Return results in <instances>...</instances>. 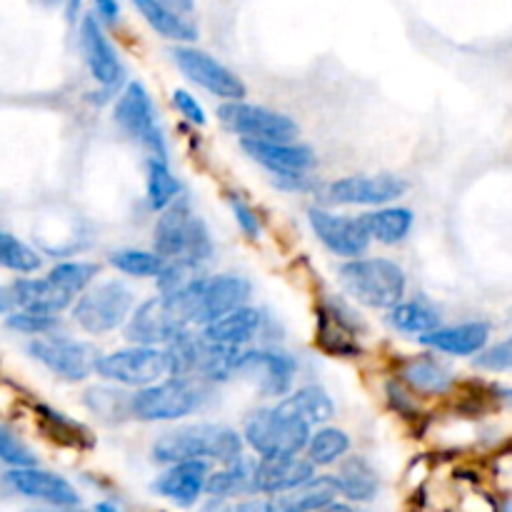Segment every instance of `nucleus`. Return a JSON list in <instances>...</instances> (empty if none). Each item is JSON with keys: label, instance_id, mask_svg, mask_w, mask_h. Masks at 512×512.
I'll use <instances>...</instances> for the list:
<instances>
[{"label": "nucleus", "instance_id": "nucleus-1", "mask_svg": "<svg viewBox=\"0 0 512 512\" xmlns=\"http://www.w3.org/2000/svg\"><path fill=\"white\" fill-rule=\"evenodd\" d=\"M163 295L183 328H205L220 315L248 303L253 295V285L245 275L235 273L208 275V278L193 275L178 290Z\"/></svg>", "mask_w": 512, "mask_h": 512}, {"label": "nucleus", "instance_id": "nucleus-2", "mask_svg": "<svg viewBox=\"0 0 512 512\" xmlns=\"http://www.w3.org/2000/svg\"><path fill=\"white\" fill-rule=\"evenodd\" d=\"M153 250L165 263L183 265L190 273L203 268L213 258L215 245L208 225L193 213V205L185 195L160 210L153 228Z\"/></svg>", "mask_w": 512, "mask_h": 512}, {"label": "nucleus", "instance_id": "nucleus-3", "mask_svg": "<svg viewBox=\"0 0 512 512\" xmlns=\"http://www.w3.org/2000/svg\"><path fill=\"white\" fill-rule=\"evenodd\" d=\"M240 455H243V435L225 425H185L160 435L153 443V460L160 465H173L180 460H215L228 465Z\"/></svg>", "mask_w": 512, "mask_h": 512}, {"label": "nucleus", "instance_id": "nucleus-4", "mask_svg": "<svg viewBox=\"0 0 512 512\" xmlns=\"http://www.w3.org/2000/svg\"><path fill=\"white\" fill-rule=\"evenodd\" d=\"M210 393L208 383L185 375H165L153 385L130 393V418L143 423H170L198 413Z\"/></svg>", "mask_w": 512, "mask_h": 512}, {"label": "nucleus", "instance_id": "nucleus-5", "mask_svg": "<svg viewBox=\"0 0 512 512\" xmlns=\"http://www.w3.org/2000/svg\"><path fill=\"white\" fill-rule=\"evenodd\" d=\"M345 293L373 310H390L408 293L405 270L390 258H350L340 265Z\"/></svg>", "mask_w": 512, "mask_h": 512}, {"label": "nucleus", "instance_id": "nucleus-6", "mask_svg": "<svg viewBox=\"0 0 512 512\" xmlns=\"http://www.w3.org/2000/svg\"><path fill=\"white\" fill-rule=\"evenodd\" d=\"M240 350L243 348L213 343L203 333H193V328L183 330L173 343L165 345L170 363L168 375H185L208 385L225 383L235 378V360Z\"/></svg>", "mask_w": 512, "mask_h": 512}, {"label": "nucleus", "instance_id": "nucleus-7", "mask_svg": "<svg viewBox=\"0 0 512 512\" xmlns=\"http://www.w3.org/2000/svg\"><path fill=\"white\" fill-rule=\"evenodd\" d=\"M135 308V293L123 280H103L90 285L70 305L73 323L88 335H108L123 328Z\"/></svg>", "mask_w": 512, "mask_h": 512}, {"label": "nucleus", "instance_id": "nucleus-8", "mask_svg": "<svg viewBox=\"0 0 512 512\" xmlns=\"http://www.w3.org/2000/svg\"><path fill=\"white\" fill-rule=\"evenodd\" d=\"M310 428L305 420L285 413L280 405L260 408L245 420L243 440L260 455V458H285L300 455L308 445Z\"/></svg>", "mask_w": 512, "mask_h": 512}, {"label": "nucleus", "instance_id": "nucleus-9", "mask_svg": "<svg viewBox=\"0 0 512 512\" xmlns=\"http://www.w3.org/2000/svg\"><path fill=\"white\" fill-rule=\"evenodd\" d=\"M113 123L140 148L148 150L150 158L168 160V145H165L163 130L158 125V108L140 80H130L123 93L118 95L113 108Z\"/></svg>", "mask_w": 512, "mask_h": 512}, {"label": "nucleus", "instance_id": "nucleus-10", "mask_svg": "<svg viewBox=\"0 0 512 512\" xmlns=\"http://www.w3.org/2000/svg\"><path fill=\"white\" fill-rule=\"evenodd\" d=\"M170 373L168 353L165 348L155 345H130V348L113 350L108 355H100L95 363V375L120 388H145Z\"/></svg>", "mask_w": 512, "mask_h": 512}, {"label": "nucleus", "instance_id": "nucleus-11", "mask_svg": "<svg viewBox=\"0 0 512 512\" xmlns=\"http://www.w3.org/2000/svg\"><path fill=\"white\" fill-rule=\"evenodd\" d=\"M218 118L230 133L240 140H268V143H288L298 140L300 128L290 115L270 110L265 105L245 103V100H225L218 108Z\"/></svg>", "mask_w": 512, "mask_h": 512}, {"label": "nucleus", "instance_id": "nucleus-12", "mask_svg": "<svg viewBox=\"0 0 512 512\" xmlns=\"http://www.w3.org/2000/svg\"><path fill=\"white\" fill-rule=\"evenodd\" d=\"M30 358L38 360L43 368H48L55 378L65 383H83L85 378L95 373L100 353L93 343L68 338L65 333L48 335V338H33L28 343Z\"/></svg>", "mask_w": 512, "mask_h": 512}, {"label": "nucleus", "instance_id": "nucleus-13", "mask_svg": "<svg viewBox=\"0 0 512 512\" xmlns=\"http://www.w3.org/2000/svg\"><path fill=\"white\" fill-rule=\"evenodd\" d=\"M295 375H298V360L285 350L243 348L235 360V378L253 383L263 398H285L293 390Z\"/></svg>", "mask_w": 512, "mask_h": 512}, {"label": "nucleus", "instance_id": "nucleus-14", "mask_svg": "<svg viewBox=\"0 0 512 512\" xmlns=\"http://www.w3.org/2000/svg\"><path fill=\"white\" fill-rule=\"evenodd\" d=\"M170 58H173V63L178 65V70L190 80V83L200 85V88L208 90L215 98L245 100V95H248V85L243 83L240 75H235L228 65H223L210 53L195 48L193 43L175 45V48L170 50Z\"/></svg>", "mask_w": 512, "mask_h": 512}, {"label": "nucleus", "instance_id": "nucleus-15", "mask_svg": "<svg viewBox=\"0 0 512 512\" xmlns=\"http://www.w3.org/2000/svg\"><path fill=\"white\" fill-rule=\"evenodd\" d=\"M408 193V183L400 175H348L325 185L323 195L330 205H363V208H380L400 200Z\"/></svg>", "mask_w": 512, "mask_h": 512}, {"label": "nucleus", "instance_id": "nucleus-16", "mask_svg": "<svg viewBox=\"0 0 512 512\" xmlns=\"http://www.w3.org/2000/svg\"><path fill=\"white\" fill-rule=\"evenodd\" d=\"M78 40L80 50H83V60L93 80H98L103 88H115L123 80L125 68L118 55V48H115L113 40L105 33L103 20L95 13L80 15Z\"/></svg>", "mask_w": 512, "mask_h": 512}, {"label": "nucleus", "instance_id": "nucleus-17", "mask_svg": "<svg viewBox=\"0 0 512 512\" xmlns=\"http://www.w3.org/2000/svg\"><path fill=\"white\" fill-rule=\"evenodd\" d=\"M308 223L315 238L338 258H358V255L368 253L370 243H373L360 225L358 215H340L328 208H310Z\"/></svg>", "mask_w": 512, "mask_h": 512}, {"label": "nucleus", "instance_id": "nucleus-18", "mask_svg": "<svg viewBox=\"0 0 512 512\" xmlns=\"http://www.w3.org/2000/svg\"><path fill=\"white\" fill-rule=\"evenodd\" d=\"M125 340L130 345H155V348H165L168 343H173L183 330V325L178 323L175 313L170 310L165 295H155V298L145 300L138 308H133L130 318L123 325Z\"/></svg>", "mask_w": 512, "mask_h": 512}, {"label": "nucleus", "instance_id": "nucleus-19", "mask_svg": "<svg viewBox=\"0 0 512 512\" xmlns=\"http://www.w3.org/2000/svg\"><path fill=\"white\" fill-rule=\"evenodd\" d=\"M360 333H363V320L358 313L348 308L343 300L325 298L318 310V345L328 355L338 358H355L360 353Z\"/></svg>", "mask_w": 512, "mask_h": 512}, {"label": "nucleus", "instance_id": "nucleus-20", "mask_svg": "<svg viewBox=\"0 0 512 512\" xmlns=\"http://www.w3.org/2000/svg\"><path fill=\"white\" fill-rule=\"evenodd\" d=\"M493 338V325L488 320H468L458 325H440L418 338L433 353L450 355V358H475Z\"/></svg>", "mask_w": 512, "mask_h": 512}, {"label": "nucleus", "instance_id": "nucleus-21", "mask_svg": "<svg viewBox=\"0 0 512 512\" xmlns=\"http://www.w3.org/2000/svg\"><path fill=\"white\" fill-rule=\"evenodd\" d=\"M5 483L25 498L43 500V503L55 505V508H75L80 503V495L73 485L60 475L40 470L38 465L33 468H10L5 475Z\"/></svg>", "mask_w": 512, "mask_h": 512}, {"label": "nucleus", "instance_id": "nucleus-22", "mask_svg": "<svg viewBox=\"0 0 512 512\" xmlns=\"http://www.w3.org/2000/svg\"><path fill=\"white\" fill-rule=\"evenodd\" d=\"M240 148L263 165L268 173H310L318 163L315 150L308 145L298 143V140H288V143H268V140H240Z\"/></svg>", "mask_w": 512, "mask_h": 512}, {"label": "nucleus", "instance_id": "nucleus-23", "mask_svg": "<svg viewBox=\"0 0 512 512\" xmlns=\"http://www.w3.org/2000/svg\"><path fill=\"white\" fill-rule=\"evenodd\" d=\"M270 318L260 308L253 305H240V308L230 310V313L220 315L218 320L208 323L205 328H200V333L208 340L220 345H233V348H245L253 340H258L260 335H265L268 330Z\"/></svg>", "mask_w": 512, "mask_h": 512}, {"label": "nucleus", "instance_id": "nucleus-24", "mask_svg": "<svg viewBox=\"0 0 512 512\" xmlns=\"http://www.w3.org/2000/svg\"><path fill=\"white\" fill-rule=\"evenodd\" d=\"M315 478V465L300 455H285V458H260L253 473V493L283 495L295 490L298 485Z\"/></svg>", "mask_w": 512, "mask_h": 512}, {"label": "nucleus", "instance_id": "nucleus-25", "mask_svg": "<svg viewBox=\"0 0 512 512\" xmlns=\"http://www.w3.org/2000/svg\"><path fill=\"white\" fill-rule=\"evenodd\" d=\"M208 475V460H180V463L168 465V470L153 483V490L158 495H163V498L173 500L175 505L190 508L205 493V480H208Z\"/></svg>", "mask_w": 512, "mask_h": 512}, {"label": "nucleus", "instance_id": "nucleus-26", "mask_svg": "<svg viewBox=\"0 0 512 512\" xmlns=\"http://www.w3.org/2000/svg\"><path fill=\"white\" fill-rule=\"evenodd\" d=\"M398 375L410 390L423 395H448L455 388V375L435 353L410 355L398 365Z\"/></svg>", "mask_w": 512, "mask_h": 512}, {"label": "nucleus", "instance_id": "nucleus-27", "mask_svg": "<svg viewBox=\"0 0 512 512\" xmlns=\"http://www.w3.org/2000/svg\"><path fill=\"white\" fill-rule=\"evenodd\" d=\"M10 293H13L15 310H28V313H45V315H60L75 303L73 295L60 290L53 280L45 278H15L10 283Z\"/></svg>", "mask_w": 512, "mask_h": 512}, {"label": "nucleus", "instance_id": "nucleus-28", "mask_svg": "<svg viewBox=\"0 0 512 512\" xmlns=\"http://www.w3.org/2000/svg\"><path fill=\"white\" fill-rule=\"evenodd\" d=\"M140 18L148 23L150 30L165 40H173L178 45H190L198 40V25L190 15L178 13L170 5L160 3V0H130Z\"/></svg>", "mask_w": 512, "mask_h": 512}, {"label": "nucleus", "instance_id": "nucleus-29", "mask_svg": "<svg viewBox=\"0 0 512 512\" xmlns=\"http://www.w3.org/2000/svg\"><path fill=\"white\" fill-rule=\"evenodd\" d=\"M360 225L365 228L370 240L383 245H400L408 240V235L415 228V213L403 205H380V208L368 210L358 215Z\"/></svg>", "mask_w": 512, "mask_h": 512}, {"label": "nucleus", "instance_id": "nucleus-30", "mask_svg": "<svg viewBox=\"0 0 512 512\" xmlns=\"http://www.w3.org/2000/svg\"><path fill=\"white\" fill-rule=\"evenodd\" d=\"M278 405L285 413L305 420L310 428H313V425H325L335 415L333 398H330L328 390L320 388V385H305V388L290 390L285 398L278 400Z\"/></svg>", "mask_w": 512, "mask_h": 512}, {"label": "nucleus", "instance_id": "nucleus-31", "mask_svg": "<svg viewBox=\"0 0 512 512\" xmlns=\"http://www.w3.org/2000/svg\"><path fill=\"white\" fill-rule=\"evenodd\" d=\"M388 320L398 333L413 335V338H423L425 333L443 325V315L428 298H403L395 308H390Z\"/></svg>", "mask_w": 512, "mask_h": 512}, {"label": "nucleus", "instance_id": "nucleus-32", "mask_svg": "<svg viewBox=\"0 0 512 512\" xmlns=\"http://www.w3.org/2000/svg\"><path fill=\"white\" fill-rule=\"evenodd\" d=\"M335 483H338V493H343L353 503H370L380 490L378 473L360 455H353V458H348L340 465Z\"/></svg>", "mask_w": 512, "mask_h": 512}, {"label": "nucleus", "instance_id": "nucleus-33", "mask_svg": "<svg viewBox=\"0 0 512 512\" xmlns=\"http://www.w3.org/2000/svg\"><path fill=\"white\" fill-rule=\"evenodd\" d=\"M335 498H338V483L330 475H323V478H310L308 483L298 485L295 490L278 495L275 505L280 512H313L333 503Z\"/></svg>", "mask_w": 512, "mask_h": 512}, {"label": "nucleus", "instance_id": "nucleus-34", "mask_svg": "<svg viewBox=\"0 0 512 512\" xmlns=\"http://www.w3.org/2000/svg\"><path fill=\"white\" fill-rule=\"evenodd\" d=\"M180 195H183V188L170 170L168 160L148 158V163H145V198H148L150 210L160 213Z\"/></svg>", "mask_w": 512, "mask_h": 512}, {"label": "nucleus", "instance_id": "nucleus-35", "mask_svg": "<svg viewBox=\"0 0 512 512\" xmlns=\"http://www.w3.org/2000/svg\"><path fill=\"white\" fill-rule=\"evenodd\" d=\"M255 463L240 455L238 460L225 465L218 473H210L205 480V493L213 498H233L240 493H253Z\"/></svg>", "mask_w": 512, "mask_h": 512}, {"label": "nucleus", "instance_id": "nucleus-36", "mask_svg": "<svg viewBox=\"0 0 512 512\" xmlns=\"http://www.w3.org/2000/svg\"><path fill=\"white\" fill-rule=\"evenodd\" d=\"M350 450V438L345 430L340 428H325L310 433L308 445H305V453H308L310 463L318 468V465H333L338 460H343Z\"/></svg>", "mask_w": 512, "mask_h": 512}, {"label": "nucleus", "instance_id": "nucleus-37", "mask_svg": "<svg viewBox=\"0 0 512 512\" xmlns=\"http://www.w3.org/2000/svg\"><path fill=\"white\" fill-rule=\"evenodd\" d=\"M108 263L128 278H158L165 268V260L155 250L140 248L113 250L108 255Z\"/></svg>", "mask_w": 512, "mask_h": 512}, {"label": "nucleus", "instance_id": "nucleus-38", "mask_svg": "<svg viewBox=\"0 0 512 512\" xmlns=\"http://www.w3.org/2000/svg\"><path fill=\"white\" fill-rule=\"evenodd\" d=\"M0 268L18 275H33L43 268V258L38 250L15 238L13 233L0 230Z\"/></svg>", "mask_w": 512, "mask_h": 512}, {"label": "nucleus", "instance_id": "nucleus-39", "mask_svg": "<svg viewBox=\"0 0 512 512\" xmlns=\"http://www.w3.org/2000/svg\"><path fill=\"white\" fill-rule=\"evenodd\" d=\"M100 268L88 260H63V263L53 265L48 273V280H53L60 290H65L68 295L78 298L83 290H88L90 285L98 278Z\"/></svg>", "mask_w": 512, "mask_h": 512}, {"label": "nucleus", "instance_id": "nucleus-40", "mask_svg": "<svg viewBox=\"0 0 512 512\" xmlns=\"http://www.w3.org/2000/svg\"><path fill=\"white\" fill-rule=\"evenodd\" d=\"M5 325L20 335H30V338H48V335L63 333V320L60 315H45V313H28V310H13L5 315Z\"/></svg>", "mask_w": 512, "mask_h": 512}, {"label": "nucleus", "instance_id": "nucleus-41", "mask_svg": "<svg viewBox=\"0 0 512 512\" xmlns=\"http://www.w3.org/2000/svg\"><path fill=\"white\" fill-rule=\"evenodd\" d=\"M85 405L95 415L118 420L120 415H130V393L118 388H93L85 393Z\"/></svg>", "mask_w": 512, "mask_h": 512}, {"label": "nucleus", "instance_id": "nucleus-42", "mask_svg": "<svg viewBox=\"0 0 512 512\" xmlns=\"http://www.w3.org/2000/svg\"><path fill=\"white\" fill-rule=\"evenodd\" d=\"M38 413L43 418V423L50 428L53 438L58 435V438H63L70 445H80V440H90L88 430L80 423H75V420H70L68 415L60 413V410L48 408V405H38Z\"/></svg>", "mask_w": 512, "mask_h": 512}, {"label": "nucleus", "instance_id": "nucleus-43", "mask_svg": "<svg viewBox=\"0 0 512 512\" xmlns=\"http://www.w3.org/2000/svg\"><path fill=\"white\" fill-rule=\"evenodd\" d=\"M475 365L485 373H510L512 370V333L498 343H488L478 355Z\"/></svg>", "mask_w": 512, "mask_h": 512}, {"label": "nucleus", "instance_id": "nucleus-44", "mask_svg": "<svg viewBox=\"0 0 512 512\" xmlns=\"http://www.w3.org/2000/svg\"><path fill=\"white\" fill-rule=\"evenodd\" d=\"M0 460L10 468H33V465H38L33 450L5 428H0Z\"/></svg>", "mask_w": 512, "mask_h": 512}, {"label": "nucleus", "instance_id": "nucleus-45", "mask_svg": "<svg viewBox=\"0 0 512 512\" xmlns=\"http://www.w3.org/2000/svg\"><path fill=\"white\" fill-rule=\"evenodd\" d=\"M228 205H230V213H233L235 223H238L240 233L250 240L260 238V218H258V213H255L253 205H250L248 200L240 198L238 193L228 195Z\"/></svg>", "mask_w": 512, "mask_h": 512}, {"label": "nucleus", "instance_id": "nucleus-46", "mask_svg": "<svg viewBox=\"0 0 512 512\" xmlns=\"http://www.w3.org/2000/svg\"><path fill=\"white\" fill-rule=\"evenodd\" d=\"M173 105L180 115H183L188 123L193 125H205L208 118H205V110L203 105L195 100V95H190L188 90H173Z\"/></svg>", "mask_w": 512, "mask_h": 512}, {"label": "nucleus", "instance_id": "nucleus-47", "mask_svg": "<svg viewBox=\"0 0 512 512\" xmlns=\"http://www.w3.org/2000/svg\"><path fill=\"white\" fill-rule=\"evenodd\" d=\"M270 180L278 188L290 190V193H308V190L315 188L310 173H270Z\"/></svg>", "mask_w": 512, "mask_h": 512}, {"label": "nucleus", "instance_id": "nucleus-48", "mask_svg": "<svg viewBox=\"0 0 512 512\" xmlns=\"http://www.w3.org/2000/svg\"><path fill=\"white\" fill-rule=\"evenodd\" d=\"M93 5V13L98 15L103 23L115 25L120 20V3L118 0H90Z\"/></svg>", "mask_w": 512, "mask_h": 512}, {"label": "nucleus", "instance_id": "nucleus-49", "mask_svg": "<svg viewBox=\"0 0 512 512\" xmlns=\"http://www.w3.org/2000/svg\"><path fill=\"white\" fill-rule=\"evenodd\" d=\"M385 393H388V400H390V405H393V408H398V410H408V408H413V398H410L408 393H405L403 388H400L398 383H388L385 385Z\"/></svg>", "mask_w": 512, "mask_h": 512}, {"label": "nucleus", "instance_id": "nucleus-50", "mask_svg": "<svg viewBox=\"0 0 512 512\" xmlns=\"http://www.w3.org/2000/svg\"><path fill=\"white\" fill-rule=\"evenodd\" d=\"M235 512H280L278 505H275V500H245V503H240Z\"/></svg>", "mask_w": 512, "mask_h": 512}, {"label": "nucleus", "instance_id": "nucleus-51", "mask_svg": "<svg viewBox=\"0 0 512 512\" xmlns=\"http://www.w3.org/2000/svg\"><path fill=\"white\" fill-rule=\"evenodd\" d=\"M15 310V300L13 293H10V285H0V315H10Z\"/></svg>", "mask_w": 512, "mask_h": 512}, {"label": "nucleus", "instance_id": "nucleus-52", "mask_svg": "<svg viewBox=\"0 0 512 512\" xmlns=\"http://www.w3.org/2000/svg\"><path fill=\"white\" fill-rule=\"evenodd\" d=\"M160 3L170 5V8L178 10V13H183V15L195 13V0H160Z\"/></svg>", "mask_w": 512, "mask_h": 512}, {"label": "nucleus", "instance_id": "nucleus-53", "mask_svg": "<svg viewBox=\"0 0 512 512\" xmlns=\"http://www.w3.org/2000/svg\"><path fill=\"white\" fill-rule=\"evenodd\" d=\"M493 395L505 405V408L512 410V385H495Z\"/></svg>", "mask_w": 512, "mask_h": 512}, {"label": "nucleus", "instance_id": "nucleus-54", "mask_svg": "<svg viewBox=\"0 0 512 512\" xmlns=\"http://www.w3.org/2000/svg\"><path fill=\"white\" fill-rule=\"evenodd\" d=\"M313 512H355L353 508H350V505H343V503H328V505H323V508H318V510H313Z\"/></svg>", "mask_w": 512, "mask_h": 512}, {"label": "nucleus", "instance_id": "nucleus-55", "mask_svg": "<svg viewBox=\"0 0 512 512\" xmlns=\"http://www.w3.org/2000/svg\"><path fill=\"white\" fill-rule=\"evenodd\" d=\"M93 512H120V510L115 508V505H110V503H98V505H95Z\"/></svg>", "mask_w": 512, "mask_h": 512}, {"label": "nucleus", "instance_id": "nucleus-56", "mask_svg": "<svg viewBox=\"0 0 512 512\" xmlns=\"http://www.w3.org/2000/svg\"><path fill=\"white\" fill-rule=\"evenodd\" d=\"M500 510H503V512H512V498H510V500H505L503 508H500Z\"/></svg>", "mask_w": 512, "mask_h": 512}]
</instances>
